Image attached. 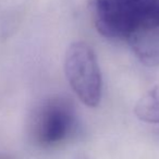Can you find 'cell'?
Masks as SVG:
<instances>
[{"instance_id": "6da1fadb", "label": "cell", "mask_w": 159, "mask_h": 159, "mask_svg": "<svg viewBox=\"0 0 159 159\" xmlns=\"http://www.w3.org/2000/svg\"><path fill=\"white\" fill-rule=\"evenodd\" d=\"M98 33L124 39L147 66H159V0H89Z\"/></svg>"}, {"instance_id": "7a4b0ae2", "label": "cell", "mask_w": 159, "mask_h": 159, "mask_svg": "<svg viewBox=\"0 0 159 159\" xmlns=\"http://www.w3.org/2000/svg\"><path fill=\"white\" fill-rule=\"evenodd\" d=\"M63 69L76 97L89 108L97 107L102 96V76L93 48L85 42L72 43L64 55Z\"/></svg>"}, {"instance_id": "3957f363", "label": "cell", "mask_w": 159, "mask_h": 159, "mask_svg": "<svg viewBox=\"0 0 159 159\" xmlns=\"http://www.w3.org/2000/svg\"><path fill=\"white\" fill-rule=\"evenodd\" d=\"M77 126L76 115L70 100L52 97L38 106L32 117L30 132L42 148H55L68 142Z\"/></svg>"}, {"instance_id": "277c9868", "label": "cell", "mask_w": 159, "mask_h": 159, "mask_svg": "<svg viewBox=\"0 0 159 159\" xmlns=\"http://www.w3.org/2000/svg\"><path fill=\"white\" fill-rule=\"evenodd\" d=\"M134 113L141 121L159 124V83L137 100Z\"/></svg>"}]
</instances>
